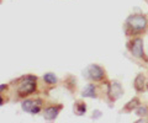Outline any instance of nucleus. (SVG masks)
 Returning <instances> with one entry per match:
<instances>
[{
    "mask_svg": "<svg viewBox=\"0 0 148 123\" xmlns=\"http://www.w3.org/2000/svg\"><path fill=\"white\" fill-rule=\"evenodd\" d=\"M43 80H45L47 84H56V81H57V78H56V75L52 74V73H47V74L43 75Z\"/></svg>",
    "mask_w": 148,
    "mask_h": 123,
    "instance_id": "obj_12",
    "label": "nucleus"
},
{
    "mask_svg": "<svg viewBox=\"0 0 148 123\" xmlns=\"http://www.w3.org/2000/svg\"><path fill=\"white\" fill-rule=\"evenodd\" d=\"M22 110L26 111V112H30V113H38L41 107H40V103H37L35 101H30V100H27V101H24L22 102Z\"/></svg>",
    "mask_w": 148,
    "mask_h": 123,
    "instance_id": "obj_6",
    "label": "nucleus"
},
{
    "mask_svg": "<svg viewBox=\"0 0 148 123\" xmlns=\"http://www.w3.org/2000/svg\"><path fill=\"white\" fill-rule=\"evenodd\" d=\"M94 113H95V115H92V118H94V120H96V118H99V117L101 116V112H100V111H98V110H96Z\"/></svg>",
    "mask_w": 148,
    "mask_h": 123,
    "instance_id": "obj_14",
    "label": "nucleus"
},
{
    "mask_svg": "<svg viewBox=\"0 0 148 123\" xmlns=\"http://www.w3.org/2000/svg\"><path fill=\"white\" fill-rule=\"evenodd\" d=\"M128 49L132 57L143 59L145 58V47H143V39L141 37H135L128 43Z\"/></svg>",
    "mask_w": 148,
    "mask_h": 123,
    "instance_id": "obj_2",
    "label": "nucleus"
},
{
    "mask_svg": "<svg viewBox=\"0 0 148 123\" xmlns=\"http://www.w3.org/2000/svg\"><path fill=\"white\" fill-rule=\"evenodd\" d=\"M135 115H137L138 117H148V106L140 105L135 110Z\"/></svg>",
    "mask_w": 148,
    "mask_h": 123,
    "instance_id": "obj_11",
    "label": "nucleus"
},
{
    "mask_svg": "<svg viewBox=\"0 0 148 123\" xmlns=\"http://www.w3.org/2000/svg\"><path fill=\"white\" fill-rule=\"evenodd\" d=\"M86 73L89 74L88 76L94 81H100V80H103L105 78V70L101 67L96 65V64H91V65L88 67Z\"/></svg>",
    "mask_w": 148,
    "mask_h": 123,
    "instance_id": "obj_4",
    "label": "nucleus"
},
{
    "mask_svg": "<svg viewBox=\"0 0 148 123\" xmlns=\"http://www.w3.org/2000/svg\"><path fill=\"white\" fill-rule=\"evenodd\" d=\"M140 103H141L140 100H138L137 97H135V99H132L131 101H128V102H127V105L125 106L123 110H125V111H127V112H132L133 110H136V108L140 106Z\"/></svg>",
    "mask_w": 148,
    "mask_h": 123,
    "instance_id": "obj_10",
    "label": "nucleus"
},
{
    "mask_svg": "<svg viewBox=\"0 0 148 123\" xmlns=\"http://www.w3.org/2000/svg\"><path fill=\"white\" fill-rule=\"evenodd\" d=\"M147 4H148V0H147Z\"/></svg>",
    "mask_w": 148,
    "mask_h": 123,
    "instance_id": "obj_18",
    "label": "nucleus"
},
{
    "mask_svg": "<svg viewBox=\"0 0 148 123\" xmlns=\"http://www.w3.org/2000/svg\"><path fill=\"white\" fill-rule=\"evenodd\" d=\"M147 19H148V14H147Z\"/></svg>",
    "mask_w": 148,
    "mask_h": 123,
    "instance_id": "obj_17",
    "label": "nucleus"
},
{
    "mask_svg": "<svg viewBox=\"0 0 148 123\" xmlns=\"http://www.w3.org/2000/svg\"><path fill=\"white\" fill-rule=\"evenodd\" d=\"M59 108L61 107H48V108H46L45 112H43V117L48 121L54 120V118H57V116H58Z\"/></svg>",
    "mask_w": 148,
    "mask_h": 123,
    "instance_id": "obj_8",
    "label": "nucleus"
},
{
    "mask_svg": "<svg viewBox=\"0 0 148 123\" xmlns=\"http://www.w3.org/2000/svg\"><path fill=\"white\" fill-rule=\"evenodd\" d=\"M122 94H123V89H122L121 84H120L119 81H111V83L109 84V88H108L109 97L112 100V101H115V100L121 97Z\"/></svg>",
    "mask_w": 148,
    "mask_h": 123,
    "instance_id": "obj_5",
    "label": "nucleus"
},
{
    "mask_svg": "<svg viewBox=\"0 0 148 123\" xmlns=\"http://www.w3.org/2000/svg\"><path fill=\"white\" fill-rule=\"evenodd\" d=\"M83 96L84 97H90V99H95L96 94H95V85L94 84H89L86 85L84 90H83Z\"/></svg>",
    "mask_w": 148,
    "mask_h": 123,
    "instance_id": "obj_9",
    "label": "nucleus"
},
{
    "mask_svg": "<svg viewBox=\"0 0 148 123\" xmlns=\"http://www.w3.org/2000/svg\"><path fill=\"white\" fill-rule=\"evenodd\" d=\"M36 89V78L35 76H27V78L22 81L18 86V94L20 95H30Z\"/></svg>",
    "mask_w": 148,
    "mask_h": 123,
    "instance_id": "obj_3",
    "label": "nucleus"
},
{
    "mask_svg": "<svg viewBox=\"0 0 148 123\" xmlns=\"http://www.w3.org/2000/svg\"><path fill=\"white\" fill-rule=\"evenodd\" d=\"M6 88V86L5 85H1V86H0V90H3V89H5Z\"/></svg>",
    "mask_w": 148,
    "mask_h": 123,
    "instance_id": "obj_15",
    "label": "nucleus"
},
{
    "mask_svg": "<svg viewBox=\"0 0 148 123\" xmlns=\"http://www.w3.org/2000/svg\"><path fill=\"white\" fill-rule=\"evenodd\" d=\"M0 105H3V99L0 97Z\"/></svg>",
    "mask_w": 148,
    "mask_h": 123,
    "instance_id": "obj_16",
    "label": "nucleus"
},
{
    "mask_svg": "<svg viewBox=\"0 0 148 123\" xmlns=\"http://www.w3.org/2000/svg\"><path fill=\"white\" fill-rule=\"evenodd\" d=\"M148 29V19L143 14H132L127 17L125 22V30L126 33L130 35H138L147 31Z\"/></svg>",
    "mask_w": 148,
    "mask_h": 123,
    "instance_id": "obj_1",
    "label": "nucleus"
},
{
    "mask_svg": "<svg viewBox=\"0 0 148 123\" xmlns=\"http://www.w3.org/2000/svg\"><path fill=\"white\" fill-rule=\"evenodd\" d=\"M133 86H135L137 92H142V91H145L146 86H147L146 76L143 74H137V76L135 78V81H133Z\"/></svg>",
    "mask_w": 148,
    "mask_h": 123,
    "instance_id": "obj_7",
    "label": "nucleus"
},
{
    "mask_svg": "<svg viewBox=\"0 0 148 123\" xmlns=\"http://www.w3.org/2000/svg\"><path fill=\"white\" fill-rule=\"evenodd\" d=\"M86 111V105L83 102H77V115H84Z\"/></svg>",
    "mask_w": 148,
    "mask_h": 123,
    "instance_id": "obj_13",
    "label": "nucleus"
}]
</instances>
